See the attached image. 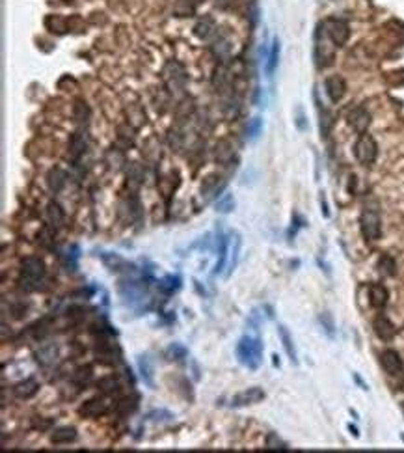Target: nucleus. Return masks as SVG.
I'll list each match as a JSON object with an SVG mask.
<instances>
[{
	"label": "nucleus",
	"instance_id": "obj_1",
	"mask_svg": "<svg viewBox=\"0 0 404 453\" xmlns=\"http://www.w3.org/2000/svg\"><path fill=\"white\" fill-rule=\"evenodd\" d=\"M237 358L244 368L251 369V371L259 369L261 362H263V341H261V337L250 336V334H244L240 337L237 343Z\"/></svg>",
	"mask_w": 404,
	"mask_h": 453
},
{
	"label": "nucleus",
	"instance_id": "obj_2",
	"mask_svg": "<svg viewBox=\"0 0 404 453\" xmlns=\"http://www.w3.org/2000/svg\"><path fill=\"white\" fill-rule=\"evenodd\" d=\"M21 282L22 287L26 289H36L38 284L43 280L45 276V263L39 257H26L22 261V271H21Z\"/></svg>",
	"mask_w": 404,
	"mask_h": 453
},
{
	"label": "nucleus",
	"instance_id": "obj_3",
	"mask_svg": "<svg viewBox=\"0 0 404 453\" xmlns=\"http://www.w3.org/2000/svg\"><path fill=\"white\" fill-rule=\"evenodd\" d=\"M376 153H378V148H376L374 138L371 137V135H365V133H363L362 137L358 138L356 146H354V155H356V158H358L362 164L369 166V164H373L374 162Z\"/></svg>",
	"mask_w": 404,
	"mask_h": 453
},
{
	"label": "nucleus",
	"instance_id": "obj_4",
	"mask_svg": "<svg viewBox=\"0 0 404 453\" xmlns=\"http://www.w3.org/2000/svg\"><path fill=\"white\" fill-rule=\"evenodd\" d=\"M362 233L365 239L369 241H376L382 233V220H380V215L374 209H365L362 215Z\"/></svg>",
	"mask_w": 404,
	"mask_h": 453
},
{
	"label": "nucleus",
	"instance_id": "obj_5",
	"mask_svg": "<svg viewBox=\"0 0 404 453\" xmlns=\"http://www.w3.org/2000/svg\"><path fill=\"white\" fill-rule=\"evenodd\" d=\"M324 26H326L328 38H330L333 41V45H337V47L345 45L346 39H348V36H350L348 24L345 21H341V19H328V21L324 22Z\"/></svg>",
	"mask_w": 404,
	"mask_h": 453
},
{
	"label": "nucleus",
	"instance_id": "obj_6",
	"mask_svg": "<svg viewBox=\"0 0 404 453\" xmlns=\"http://www.w3.org/2000/svg\"><path fill=\"white\" fill-rule=\"evenodd\" d=\"M263 399H265V392L261 390L259 386H253V388H248V390L237 394V395L231 399V407H233V409H240V407H246V405L259 403V401H263Z\"/></svg>",
	"mask_w": 404,
	"mask_h": 453
},
{
	"label": "nucleus",
	"instance_id": "obj_7",
	"mask_svg": "<svg viewBox=\"0 0 404 453\" xmlns=\"http://www.w3.org/2000/svg\"><path fill=\"white\" fill-rule=\"evenodd\" d=\"M240 244H242V239H240V233L238 232H231L229 233V256H228V273H226V278H229L235 267L238 263V252H240Z\"/></svg>",
	"mask_w": 404,
	"mask_h": 453
},
{
	"label": "nucleus",
	"instance_id": "obj_8",
	"mask_svg": "<svg viewBox=\"0 0 404 453\" xmlns=\"http://www.w3.org/2000/svg\"><path fill=\"white\" fill-rule=\"evenodd\" d=\"M324 88H326V94L330 97V101H332V103H337V101H341V97L345 95L346 84H345V80H343L341 77L333 75V77H328V79H326Z\"/></svg>",
	"mask_w": 404,
	"mask_h": 453
},
{
	"label": "nucleus",
	"instance_id": "obj_9",
	"mask_svg": "<svg viewBox=\"0 0 404 453\" xmlns=\"http://www.w3.org/2000/svg\"><path fill=\"white\" fill-rule=\"evenodd\" d=\"M106 409H108V403H106L103 397H94V399L86 401L78 412H80L82 416H88V418H97V416L104 414Z\"/></svg>",
	"mask_w": 404,
	"mask_h": 453
},
{
	"label": "nucleus",
	"instance_id": "obj_10",
	"mask_svg": "<svg viewBox=\"0 0 404 453\" xmlns=\"http://www.w3.org/2000/svg\"><path fill=\"white\" fill-rule=\"evenodd\" d=\"M382 366L389 375H399L403 371V360L397 351H384L382 353Z\"/></svg>",
	"mask_w": 404,
	"mask_h": 453
},
{
	"label": "nucleus",
	"instance_id": "obj_11",
	"mask_svg": "<svg viewBox=\"0 0 404 453\" xmlns=\"http://www.w3.org/2000/svg\"><path fill=\"white\" fill-rule=\"evenodd\" d=\"M38 390H39L38 380L36 379H24V380H21V382H17V384H15L13 394H15L19 399H30V397H34V395L38 394Z\"/></svg>",
	"mask_w": 404,
	"mask_h": 453
},
{
	"label": "nucleus",
	"instance_id": "obj_12",
	"mask_svg": "<svg viewBox=\"0 0 404 453\" xmlns=\"http://www.w3.org/2000/svg\"><path fill=\"white\" fill-rule=\"evenodd\" d=\"M278 332H280L281 343H283V347H285V353H287L289 360L292 364H298L296 347H294V341H292V336H290V332L287 330V327H285V325H280V327H278Z\"/></svg>",
	"mask_w": 404,
	"mask_h": 453
},
{
	"label": "nucleus",
	"instance_id": "obj_13",
	"mask_svg": "<svg viewBox=\"0 0 404 453\" xmlns=\"http://www.w3.org/2000/svg\"><path fill=\"white\" fill-rule=\"evenodd\" d=\"M348 121H350V125L356 129V131H360V133H363L367 127H369V121H371V116H369V112L365 110V108H356V110H352L350 112V116H348Z\"/></svg>",
	"mask_w": 404,
	"mask_h": 453
},
{
	"label": "nucleus",
	"instance_id": "obj_14",
	"mask_svg": "<svg viewBox=\"0 0 404 453\" xmlns=\"http://www.w3.org/2000/svg\"><path fill=\"white\" fill-rule=\"evenodd\" d=\"M78 257H80V246H78V244L67 246L62 254L63 267H65L67 271H77V267H78Z\"/></svg>",
	"mask_w": 404,
	"mask_h": 453
},
{
	"label": "nucleus",
	"instance_id": "obj_15",
	"mask_svg": "<svg viewBox=\"0 0 404 453\" xmlns=\"http://www.w3.org/2000/svg\"><path fill=\"white\" fill-rule=\"evenodd\" d=\"M77 436H78V434H77V429L65 425V427L54 429V433L51 434V440L54 444H69V442H75Z\"/></svg>",
	"mask_w": 404,
	"mask_h": 453
},
{
	"label": "nucleus",
	"instance_id": "obj_16",
	"mask_svg": "<svg viewBox=\"0 0 404 453\" xmlns=\"http://www.w3.org/2000/svg\"><path fill=\"white\" fill-rule=\"evenodd\" d=\"M36 356H38V362H39L41 366H52V364H56V360H58V347H56L54 343L45 345V347H41L36 353Z\"/></svg>",
	"mask_w": 404,
	"mask_h": 453
},
{
	"label": "nucleus",
	"instance_id": "obj_17",
	"mask_svg": "<svg viewBox=\"0 0 404 453\" xmlns=\"http://www.w3.org/2000/svg\"><path fill=\"white\" fill-rule=\"evenodd\" d=\"M280 51H281L280 39L274 38L272 47H270V53H269V60H267V75H269V77H272L274 71L278 69V63H280Z\"/></svg>",
	"mask_w": 404,
	"mask_h": 453
},
{
	"label": "nucleus",
	"instance_id": "obj_18",
	"mask_svg": "<svg viewBox=\"0 0 404 453\" xmlns=\"http://www.w3.org/2000/svg\"><path fill=\"white\" fill-rule=\"evenodd\" d=\"M181 287V276H173V274H168V276H164L160 282H158V289L162 291V293H166V295H172L173 291H177Z\"/></svg>",
	"mask_w": 404,
	"mask_h": 453
},
{
	"label": "nucleus",
	"instance_id": "obj_19",
	"mask_svg": "<svg viewBox=\"0 0 404 453\" xmlns=\"http://www.w3.org/2000/svg\"><path fill=\"white\" fill-rule=\"evenodd\" d=\"M374 330H376V334L382 337V339H391L395 334L393 325H391L385 317H378V319L374 321Z\"/></svg>",
	"mask_w": 404,
	"mask_h": 453
},
{
	"label": "nucleus",
	"instance_id": "obj_20",
	"mask_svg": "<svg viewBox=\"0 0 404 453\" xmlns=\"http://www.w3.org/2000/svg\"><path fill=\"white\" fill-rule=\"evenodd\" d=\"M138 369H140V375L147 386H153V368H151V362L147 356H138Z\"/></svg>",
	"mask_w": 404,
	"mask_h": 453
},
{
	"label": "nucleus",
	"instance_id": "obj_21",
	"mask_svg": "<svg viewBox=\"0 0 404 453\" xmlns=\"http://www.w3.org/2000/svg\"><path fill=\"white\" fill-rule=\"evenodd\" d=\"M385 302H387V291L378 284L371 285V304L374 308H382Z\"/></svg>",
	"mask_w": 404,
	"mask_h": 453
},
{
	"label": "nucleus",
	"instance_id": "obj_22",
	"mask_svg": "<svg viewBox=\"0 0 404 453\" xmlns=\"http://www.w3.org/2000/svg\"><path fill=\"white\" fill-rule=\"evenodd\" d=\"M187 355H188L187 347H183L181 343H173V345H170V347L164 351L166 360H183V358H187Z\"/></svg>",
	"mask_w": 404,
	"mask_h": 453
},
{
	"label": "nucleus",
	"instance_id": "obj_23",
	"mask_svg": "<svg viewBox=\"0 0 404 453\" xmlns=\"http://www.w3.org/2000/svg\"><path fill=\"white\" fill-rule=\"evenodd\" d=\"M235 209V198L231 194H224L220 200L216 201V211L218 213H231Z\"/></svg>",
	"mask_w": 404,
	"mask_h": 453
},
{
	"label": "nucleus",
	"instance_id": "obj_24",
	"mask_svg": "<svg viewBox=\"0 0 404 453\" xmlns=\"http://www.w3.org/2000/svg\"><path fill=\"white\" fill-rule=\"evenodd\" d=\"M261 131H263V119H261L259 116L251 118V119H250V123H248V127H246L248 138H250V140H255V138L261 135Z\"/></svg>",
	"mask_w": 404,
	"mask_h": 453
},
{
	"label": "nucleus",
	"instance_id": "obj_25",
	"mask_svg": "<svg viewBox=\"0 0 404 453\" xmlns=\"http://www.w3.org/2000/svg\"><path fill=\"white\" fill-rule=\"evenodd\" d=\"M49 218H51L52 226H56V228H58V226H62L63 211L58 203H51V205H49Z\"/></svg>",
	"mask_w": 404,
	"mask_h": 453
},
{
	"label": "nucleus",
	"instance_id": "obj_26",
	"mask_svg": "<svg viewBox=\"0 0 404 453\" xmlns=\"http://www.w3.org/2000/svg\"><path fill=\"white\" fill-rule=\"evenodd\" d=\"M175 416L172 414V412L164 411V409H160V411H153L147 414V420H151V422H172Z\"/></svg>",
	"mask_w": 404,
	"mask_h": 453
},
{
	"label": "nucleus",
	"instance_id": "obj_27",
	"mask_svg": "<svg viewBox=\"0 0 404 453\" xmlns=\"http://www.w3.org/2000/svg\"><path fill=\"white\" fill-rule=\"evenodd\" d=\"M319 321H321L322 328H324V332L328 334L330 337L335 336V323H333V319L330 314H322L321 317H319Z\"/></svg>",
	"mask_w": 404,
	"mask_h": 453
},
{
	"label": "nucleus",
	"instance_id": "obj_28",
	"mask_svg": "<svg viewBox=\"0 0 404 453\" xmlns=\"http://www.w3.org/2000/svg\"><path fill=\"white\" fill-rule=\"evenodd\" d=\"M267 448L269 450H287V444L281 442L280 438H278V434L270 433L269 436H267Z\"/></svg>",
	"mask_w": 404,
	"mask_h": 453
},
{
	"label": "nucleus",
	"instance_id": "obj_29",
	"mask_svg": "<svg viewBox=\"0 0 404 453\" xmlns=\"http://www.w3.org/2000/svg\"><path fill=\"white\" fill-rule=\"evenodd\" d=\"M90 379H92V368H88V366H86V368H80L77 371V375H75V380H78L80 386H86Z\"/></svg>",
	"mask_w": 404,
	"mask_h": 453
},
{
	"label": "nucleus",
	"instance_id": "obj_30",
	"mask_svg": "<svg viewBox=\"0 0 404 453\" xmlns=\"http://www.w3.org/2000/svg\"><path fill=\"white\" fill-rule=\"evenodd\" d=\"M306 118H304V114H302V110H298V119H296V125H298V129H306V121H304Z\"/></svg>",
	"mask_w": 404,
	"mask_h": 453
}]
</instances>
